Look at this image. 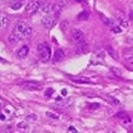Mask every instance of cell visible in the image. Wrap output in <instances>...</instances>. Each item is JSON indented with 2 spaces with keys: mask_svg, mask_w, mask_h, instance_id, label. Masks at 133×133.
<instances>
[{
  "mask_svg": "<svg viewBox=\"0 0 133 133\" xmlns=\"http://www.w3.org/2000/svg\"><path fill=\"white\" fill-rule=\"evenodd\" d=\"M101 20H102L103 22L105 25L108 26H111V27L114 26V22L112 20H110L109 18H108V17H105L104 16H101Z\"/></svg>",
  "mask_w": 133,
  "mask_h": 133,
  "instance_id": "d6986e66",
  "label": "cell"
},
{
  "mask_svg": "<svg viewBox=\"0 0 133 133\" xmlns=\"http://www.w3.org/2000/svg\"><path fill=\"white\" fill-rule=\"evenodd\" d=\"M54 92V91L51 89V88H49V89H48L46 91V92L45 93V95H46V96H48V97H49V96H51V95L53 94V93Z\"/></svg>",
  "mask_w": 133,
  "mask_h": 133,
  "instance_id": "484cf974",
  "label": "cell"
},
{
  "mask_svg": "<svg viewBox=\"0 0 133 133\" xmlns=\"http://www.w3.org/2000/svg\"><path fill=\"white\" fill-rule=\"evenodd\" d=\"M105 50L108 52V54L112 57L113 60H118V58H119L118 53L116 51V50H115L111 45H107V46H105Z\"/></svg>",
  "mask_w": 133,
  "mask_h": 133,
  "instance_id": "5bb4252c",
  "label": "cell"
},
{
  "mask_svg": "<svg viewBox=\"0 0 133 133\" xmlns=\"http://www.w3.org/2000/svg\"><path fill=\"white\" fill-rule=\"evenodd\" d=\"M76 45H77V47H76V51H77V53H84V52L87 49L88 45H87V42L85 41H83L82 42H81V43L76 44Z\"/></svg>",
  "mask_w": 133,
  "mask_h": 133,
  "instance_id": "9a60e30c",
  "label": "cell"
},
{
  "mask_svg": "<svg viewBox=\"0 0 133 133\" xmlns=\"http://www.w3.org/2000/svg\"><path fill=\"white\" fill-rule=\"evenodd\" d=\"M5 116L3 115V114H0V119L1 120H5Z\"/></svg>",
  "mask_w": 133,
  "mask_h": 133,
  "instance_id": "4dcf8cb0",
  "label": "cell"
},
{
  "mask_svg": "<svg viewBox=\"0 0 133 133\" xmlns=\"http://www.w3.org/2000/svg\"><path fill=\"white\" fill-rule=\"evenodd\" d=\"M36 119H37V116L34 113H31L26 117V120L28 122H34L36 120Z\"/></svg>",
  "mask_w": 133,
  "mask_h": 133,
  "instance_id": "44dd1931",
  "label": "cell"
},
{
  "mask_svg": "<svg viewBox=\"0 0 133 133\" xmlns=\"http://www.w3.org/2000/svg\"><path fill=\"white\" fill-rule=\"evenodd\" d=\"M23 5V3L21 2V1H16L15 2L13 5L11 6L12 9V10H18L19 9H20L22 7Z\"/></svg>",
  "mask_w": 133,
  "mask_h": 133,
  "instance_id": "ffe728a7",
  "label": "cell"
},
{
  "mask_svg": "<svg viewBox=\"0 0 133 133\" xmlns=\"http://www.w3.org/2000/svg\"><path fill=\"white\" fill-rule=\"evenodd\" d=\"M41 1L39 0H32L26 6V11L29 14H34L40 8Z\"/></svg>",
  "mask_w": 133,
  "mask_h": 133,
  "instance_id": "5b68a950",
  "label": "cell"
},
{
  "mask_svg": "<svg viewBox=\"0 0 133 133\" xmlns=\"http://www.w3.org/2000/svg\"><path fill=\"white\" fill-rule=\"evenodd\" d=\"M65 57V53L62 49H57L53 54V60L56 62H59L63 60Z\"/></svg>",
  "mask_w": 133,
  "mask_h": 133,
  "instance_id": "8fae6325",
  "label": "cell"
},
{
  "mask_svg": "<svg viewBox=\"0 0 133 133\" xmlns=\"http://www.w3.org/2000/svg\"><path fill=\"white\" fill-rule=\"evenodd\" d=\"M89 18V14L87 11H82L78 15V20L79 21L87 20Z\"/></svg>",
  "mask_w": 133,
  "mask_h": 133,
  "instance_id": "ac0fdd59",
  "label": "cell"
},
{
  "mask_svg": "<svg viewBox=\"0 0 133 133\" xmlns=\"http://www.w3.org/2000/svg\"><path fill=\"white\" fill-rule=\"evenodd\" d=\"M71 103V101H70V99H67V100H64V101H60V102L56 104V107L59 108H67L68 107Z\"/></svg>",
  "mask_w": 133,
  "mask_h": 133,
  "instance_id": "e0dca14e",
  "label": "cell"
},
{
  "mask_svg": "<svg viewBox=\"0 0 133 133\" xmlns=\"http://www.w3.org/2000/svg\"><path fill=\"white\" fill-rule=\"evenodd\" d=\"M31 34V26L24 21H19L14 26L12 32L9 36V41L11 43L16 44L19 41L29 37Z\"/></svg>",
  "mask_w": 133,
  "mask_h": 133,
  "instance_id": "6da1fadb",
  "label": "cell"
},
{
  "mask_svg": "<svg viewBox=\"0 0 133 133\" xmlns=\"http://www.w3.org/2000/svg\"><path fill=\"white\" fill-rule=\"evenodd\" d=\"M68 133H78V131H77V130L74 128V127H72V126H70V127L69 128V130H68Z\"/></svg>",
  "mask_w": 133,
  "mask_h": 133,
  "instance_id": "f1b7e54d",
  "label": "cell"
},
{
  "mask_svg": "<svg viewBox=\"0 0 133 133\" xmlns=\"http://www.w3.org/2000/svg\"><path fill=\"white\" fill-rule=\"evenodd\" d=\"M77 1L78 2H81V0H77Z\"/></svg>",
  "mask_w": 133,
  "mask_h": 133,
  "instance_id": "1f68e13d",
  "label": "cell"
},
{
  "mask_svg": "<svg viewBox=\"0 0 133 133\" xmlns=\"http://www.w3.org/2000/svg\"><path fill=\"white\" fill-rule=\"evenodd\" d=\"M61 94L63 95H64V96H66L67 94V91L66 89H63L62 91H61Z\"/></svg>",
  "mask_w": 133,
  "mask_h": 133,
  "instance_id": "f546056e",
  "label": "cell"
},
{
  "mask_svg": "<svg viewBox=\"0 0 133 133\" xmlns=\"http://www.w3.org/2000/svg\"><path fill=\"white\" fill-rule=\"evenodd\" d=\"M20 85L24 89L27 90H39L42 89V85L40 82L36 81H24L21 83Z\"/></svg>",
  "mask_w": 133,
  "mask_h": 133,
  "instance_id": "277c9868",
  "label": "cell"
},
{
  "mask_svg": "<svg viewBox=\"0 0 133 133\" xmlns=\"http://www.w3.org/2000/svg\"><path fill=\"white\" fill-rule=\"evenodd\" d=\"M68 21H64L63 22L61 23V27L63 29H66L67 27L68 26Z\"/></svg>",
  "mask_w": 133,
  "mask_h": 133,
  "instance_id": "4316f807",
  "label": "cell"
},
{
  "mask_svg": "<svg viewBox=\"0 0 133 133\" xmlns=\"http://www.w3.org/2000/svg\"><path fill=\"white\" fill-rule=\"evenodd\" d=\"M37 53L41 61L46 63L51 58V48L46 42H43L37 46Z\"/></svg>",
  "mask_w": 133,
  "mask_h": 133,
  "instance_id": "7a4b0ae2",
  "label": "cell"
},
{
  "mask_svg": "<svg viewBox=\"0 0 133 133\" xmlns=\"http://www.w3.org/2000/svg\"><path fill=\"white\" fill-rule=\"evenodd\" d=\"M40 8L41 10L45 14H50L53 12V5H51L49 3L47 2H41Z\"/></svg>",
  "mask_w": 133,
  "mask_h": 133,
  "instance_id": "4fadbf2b",
  "label": "cell"
},
{
  "mask_svg": "<svg viewBox=\"0 0 133 133\" xmlns=\"http://www.w3.org/2000/svg\"><path fill=\"white\" fill-rule=\"evenodd\" d=\"M10 20L8 16L3 12H0V31L4 30L8 27Z\"/></svg>",
  "mask_w": 133,
  "mask_h": 133,
  "instance_id": "9c48e42d",
  "label": "cell"
},
{
  "mask_svg": "<svg viewBox=\"0 0 133 133\" xmlns=\"http://www.w3.org/2000/svg\"><path fill=\"white\" fill-rule=\"evenodd\" d=\"M46 115L49 117V118H52V119H55V120H57V119H58V116L56 115V114H54V113H53L51 112H47L46 113Z\"/></svg>",
  "mask_w": 133,
  "mask_h": 133,
  "instance_id": "603a6c76",
  "label": "cell"
},
{
  "mask_svg": "<svg viewBox=\"0 0 133 133\" xmlns=\"http://www.w3.org/2000/svg\"><path fill=\"white\" fill-rule=\"evenodd\" d=\"M28 124L26 122H22L19 123L18 124V127L20 128H26L28 127Z\"/></svg>",
  "mask_w": 133,
  "mask_h": 133,
  "instance_id": "cb8c5ba5",
  "label": "cell"
},
{
  "mask_svg": "<svg viewBox=\"0 0 133 133\" xmlns=\"http://www.w3.org/2000/svg\"><path fill=\"white\" fill-rule=\"evenodd\" d=\"M69 4H70L69 0H60L56 5H53V12L57 14L58 12H60L61 11L62 8L67 6Z\"/></svg>",
  "mask_w": 133,
  "mask_h": 133,
  "instance_id": "ba28073f",
  "label": "cell"
},
{
  "mask_svg": "<svg viewBox=\"0 0 133 133\" xmlns=\"http://www.w3.org/2000/svg\"><path fill=\"white\" fill-rule=\"evenodd\" d=\"M41 23L46 28H51L55 25L56 20L51 16H45L43 17L41 20Z\"/></svg>",
  "mask_w": 133,
  "mask_h": 133,
  "instance_id": "52a82bcc",
  "label": "cell"
},
{
  "mask_svg": "<svg viewBox=\"0 0 133 133\" xmlns=\"http://www.w3.org/2000/svg\"><path fill=\"white\" fill-rule=\"evenodd\" d=\"M70 80L74 82L79 83V84H87V83H90L91 80L87 78V77H72L70 78Z\"/></svg>",
  "mask_w": 133,
  "mask_h": 133,
  "instance_id": "7c38bea8",
  "label": "cell"
},
{
  "mask_svg": "<svg viewBox=\"0 0 133 133\" xmlns=\"http://www.w3.org/2000/svg\"><path fill=\"white\" fill-rule=\"evenodd\" d=\"M0 105H1V103H0Z\"/></svg>",
  "mask_w": 133,
  "mask_h": 133,
  "instance_id": "d6a6232c",
  "label": "cell"
},
{
  "mask_svg": "<svg viewBox=\"0 0 133 133\" xmlns=\"http://www.w3.org/2000/svg\"><path fill=\"white\" fill-rule=\"evenodd\" d=\"M71 38L72 41L75 43L78 44L83 41H85L84 34L81 30L78 28H74L71 31Z\"/></svg>",
  "mask_w": 133,
  "mask_h": 133,
  "instance_id": "3957f363",
  "label": "cell"
},
{
  "mask_svg": "<svg viewBox=\"0 0 133 133\" xmlns=\"http://www.w3.org/2000/svg\"><path fill=\"white\" fill-rule=\"evenodd\" d=\"M113 31L114 32H116V33H119V32H121V29L118 27V26H113V28H112Z\"/></svg>",
  "mask_w": 133,
  "mask_h": 133,
  "instance_id": "83f0119b",
  "label": "cell"
},
{
  "mask_svg": "<svg viewBox=\"0 0 133 133\" xmlns=\"http://www.w3.org/2000/svg\"><path fill=\"white\" fill-rule=\"evenodd\" d=\"M112 71L113 72V73L118 77H122V72L121 70L118 68H116V67H113L112 68Z\"/></svg>",
  "mask_w": 133,
  "mask_h": 133,
  "instance_id": "7402d4cb",
  "label": "cell"
},
{
  "mask_svg": "<svg viewBox=\"0 0 133 133\" xmlns=\"http://www.w3.org/2000/svg\"><path fill=\"white\" fill-rule=\"evenodd\" d=\"M123 58L130 64H133V50L132 47H126L122 51Z\"/></svg>",
  "mask_w": 133,
  "mask_h": 133,
  "instance_id": "8992f818",
  "label": "cell"
},
{
  "mask_svg": "<svg viewBox=\"0 0 133 133\" xmlns=\"http://www.w3.org/2000/svg\"><path fill=\"white\" fill-rule=\"evenodd\" d=\"M29 51V48L27 45H24L17 52V57L19 59H24L27 56Z\"/></svg>",
  "mask_w": 133,
  "mask_h": 133,
  "instance_id": "30bf717a",
  "label": "cell"
},
{
  "mask_svg": "<svg viewBox=\"0 0 133 133\" xmlns=\"http://www.w3.org/2000/svg\"><path fill=\"white\" fill-rule=\"evenodd\" d=\"M93 56H95L94 58H93V60H95V61L98 60L99 61L103 60V58L105 57V54L103 53V51L101 50H99V51H95L94 52V54H93Z\"/></svg>",
  "mask_w": 133,
  "mask_h": 133,
  "instance_id": "2e32d148",
  "label": "cell"
},
{
  "mask_svg": "<svg viewBox=\"0 0 133 133\" xmlns=\"http://www.w3.org/2000/svg\"><path fill=\"white\" fill-rule=\"evenodd\" d=\"M99 107H100L99 104H98V103H93L89 106V108L91 109H97L98 108H99Z\"/></svg>",
  "mask_w": 133,
  "mask_h": 133,
  "instance_id": "d4e9b609",
  "label": "cell"
}]
</instances>
